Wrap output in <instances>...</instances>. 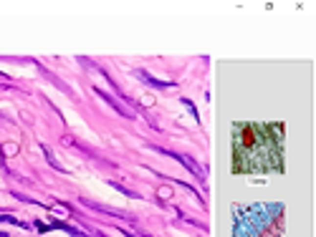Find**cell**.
<instances>
[{
	"mask_svg": "<svg viewBox=\"0 0 316 237\" xmlns=\"http://www.w3.org/2000/svg\"><path fill=\"white\" fill-rule=\"evenodd\" d=\"M164 154H170V157H175L177 161H180V164H182V167H187L195 177H198V179H205V172H203V167L198 164V161H195L192 157H185V154H172V152H164Z\"/></svg>",
	"mask_w": 316,
	"mask_h": 237,
	"instance_id": "6da1fadb",
	"label": "cell"
},
{
	"mask_svg": "<svg viewBox=\"0 0 316 237\" xmlns=\"http://www.w3.org/2000/svg\"><path fill=\"white\" fill-rule=\"evenodd\" d=\"M137 79H142L144 83L155 86V88H170V86H172L170 81H157V79H152V76H149V73H144V71H137Z\"/></svg>",
	"mask_w": 316,
	"mask_h": 237,
	"instance_id": "7a4b0ae2",
	"label": "cell"
},
{
	"mask_svg": "<svg viewBox=\"0 0 316 237\" xmlns=\"http://www.w3.org/2000/svg\"><path fill=\"white\" fill-rule=\"evenodd\" d=\"M43 154H46V161H48V164H51V167H56V169H61V172H64V167H61V164H58V159L53 157V152L48 149V146H43Z\"/></svg>",
	"mask_w": 316,
	"mask_h": 237,
	"instance_id": "3957f363",
	"label": "cell"
},
{
	"mask_svg": "<svg viewBox=\"0 0 316 237\" xmlns=\"http://www.w3.org/2000/svg\"><path fill=\"white\" fill-rule=\"evenodd\" d=\"M0 237H8V232H0Z\"/></svg>",
	"mask_w": 316,
	"mask_h": 237,
	"instance_id": "277c9868",
	"label": "cell"
},
{
	"mask_svg": "<svg viewBox=\"0 0 316 237\" xmlns=\"http://www.w3.org/2000/svg\"><path fill=\"white\" fill-rule=\"evenodd\" d=\"M84 237H89V235H84Z\"/></svg>",
	"mask_w": 316,
	"mask_h": 237,
	"instance_id": "5b68a950",
	"label": "cell"
}]
</instances>
